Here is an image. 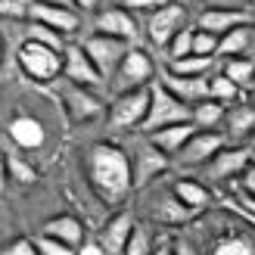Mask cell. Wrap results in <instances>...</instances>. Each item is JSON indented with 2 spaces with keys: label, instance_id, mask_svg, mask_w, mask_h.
<instances>
[{
  "label": "cell",
  "instance_id": "cell-26",
  "mask_svg": "<svg viewBox=\"0 0 255 255\" xmlns=\"http://www.w3.org/2000/svg\"><path fill=\"white\" fill-rule=\"evenodd\" d=\"M221 72L240 87V91L252 87L255 84V56H231V59H224Z\"/></svg>",
  "mask_w": 255,
  "mask_h": 255
},
{
  "label": "cell",
  "instance_id": "cell-3",
  "mask_svg": "<svg viewBox=\"0 0 255 255\" xmlns=\"http://www.w3.org/2000/svg\"><path fill=\"white\" fill-rule=\"evenodd\" d=\"M16 56H19L22 72L37 84H47L62 75V50H53V47L37 44V41H25Z\"/></svg>",
  "mask_w": 255,
  "mask_h": 255
},
{
  "label": "cell",
  "instance_id": "cell-13",
  "mask_svg": "<svg viewBox=\"0 0 255 255\" xmlns=\"http://www.w3.org/2000/svg\"><path fill=\"white\" fill-rule=\"evenodd\" d=\"M134 227H137L134 212L119 209V212L112 215V218H109L103 227H100V234H97V243L103 246L106 252H112V255H125V246H128V240H131Z\"/></svg>",
  "mask_w": 255,
  "mask_h": 255
},
{
  "label": "cell",
  "instance_id": "cell-43",
  "mask_svg": "<svg viewBox=\"0 0 255 255\" xmlns=\"http://www.w3.org/2000/svg\"><path fill=\"white\" fill-rule=\"evenodd\" d=\"M152 255H174V240H159L156 246H152Z\"/></svg>",
  "mask_w": 255,
  "mask_h": 255
},
{
  "label": "cell",
  "instance_id": "cell-25",
  "mask_svg": "<svg viewBox=\"0 0 255 255\" xmlns=\"http://www.w3.org/2000/svg\"><path fill=\"white\" fill-rule=\"evenodd\" d=\"M224 116H227V106L218 103V100H202V103L193 106V125L199 131H218V128H224Z\"/></svg>",
  "mask_w": 255,
  "mask_h": 255
},
{
  "label": "cell",
  "instance_id": "cell-10",
  "mask_svg": "<svg viewBox=\"0 0 255 255\" xmlns=\"http://www.w3.org/2000/svg\"><path fill=\"white\" fill-rule=\"evenodd\" d=\"M187 25V9L181 3H165L162 9L156 12H149V22H146V34H149V41L156 44V47H168L171 44V37L177 34Z\"/></svg>",
  "mask_w": 255,
  "mask_h": 255
},
{
  "label": "cell",
  "instance_id": "cell-17",
  "mask_svg": "<svg viewBox=\"0 0 255 255\" xmlns=\"http://www.w3.org/2000/svg\"><path fill=\"white\" fill-rule=\"evenodd\" d=\"M159 78H162V84L168 87L174 97H181L184 103H190V106H196V103H202V100H209V75H206V78H181V75L162 69Z\"/></svg>",
  "mask_w": 255,
  "mask_h": 255
},
{
  "label": "cell",
  "instance_id": "cell-39",
  "mask_svg": "<svg viewBox=\"0 0 255 255\" xmlns=\"http://www.w3.org/2000/svg\"><path fill=\"white\" fill-rule=\"evenodd\" d=\"M237 187H240V193L243 196H249V199H255V162L249 165V168L237 177Z\"/></svg>",
  "mask_w": 255,
  "mask_h": 255
},
{
  "label": "cell",
  "instance_id": "cell-40",
  "mask_svg": "<svg viewBox=\"0 0 255 255\" xmlns=\"http://www.w3.org/2000/svg\"><path fill=\"white\" fill-rule=\"evenodd\" d=\"M221 206H224L227 212H231V215H237V218H243V221L252 227V231H255V215H249V212H243V209H237V206H234V202L227 199V196H221Z\"/></svg>",
  "mask_w": 255,
  "mask_h": 255
},
{
  "label": "cell",
  "instance_id": "cell-19",
  "mask_svg": "<svg viewBox=\"0 0 255 255\" xmlns=\"http://www.w3.org/2000/svg\"><path fill=\"white\" fill-rule=\"evenodd\" d=\"M199 131V128L193 125V122H181V125H168V128H159V131H152V134H146L149 140H152V146H159L165 156H177V152L184 149V143L190 137H193Z\"/></svg>",
  "mask_w": 255,
  "mask_h": 255
},
{
  "label": "cell",
  "instance_id": "cell-15",
  "mask_svg": "<svg viewBox=\"0 0 255 255\" xmlns=\"http://www.w3.org/2000/svg\"><path fill=\"white\" fill-rule=\"evenodd\" d=\"M94 31L109 34V37H122V41L131 44V41H137V19L131 16V9H125V6H109V9L97 12Z\"/></svg>",
  "mask_w": 255,
  "mask_h": 255
},
{
  "label": "cell",
  "instance_id": "cell-28",
  "mask_svg": "<svg viewBox=\"0 0 255 255\" xmlns=\"http://www.w3.org/2000/svg\"><path fill=\"white\" fill-rule=\"evenodd\" d=\"M212 66H215L212 56H196V53H190V56H184V59H171V62H168V72L181 75V78H206V75L212 72Z\"/></svg>",
  "mask_w": 255,
  "mask_h": 255
},
{
  "label": "cell",
  "instance_id": "cell-41",
  "mask_svg": "<svg viewBox=\"0 0 255 255\" xmlns=\"http://www.w3.org/2000/svg\"><path fill=\"white\" fill-rule=\"evenodd\" d=\"M227 199H231L237 209H243V212L255 215V199H249V196H243V193H237V196H227Z\"/></svg>",
  "mask_w": 255,
  "mask_h": 255
},
{
  "label": "cell",
  "instance_id": "cell-24",
  "mask_svg": "<svg viewBox=\"0 0 255 255\" xmlns=\"http://www.w3.org/2000/svg\"><path fill=\"white\" fill-rule=\"evenodd\" d=\"M171 190H174V196L181 199L187 209H193L196 215H199L202 209H209V202H212L209 187H206V184H199V181H174Z\"/></svg>",
  "mask_w": 255,
  "mask_h": 255
},
{
  "label": "cell",
  "instance_id": "cell-23",
  "mask_svg": "<svg viewBox=\"0 0 255 255\" xmlns=\"http://www.w3.org/2000/svg\"><path fill=\"white\" fill-rule=\"evenodd\" d=\"M252 44H255V22H252V25H240V28L221 34V41H218V59L249 56Z\"/></svg>",
  "mask_w": 255,
  "mask_h": 255
},
{
  "label": "cell",
  "instance_id": "cell-49",
  "mask_svg": "<svg viewBox=\"0 0 255 255\" xmlns=\"http://www.w3.org/2000/svg\"><path fill=\"white\" fill-rule=\"evenodd\" d=\"M252 91H255V84H252Z\"/></svg>",
  "mask_w": 255,
  "mask_h": 255
},
{
  "label": "cell",
  "instance_id": "cell-2",
  "mask_svg": "<svg viewBox=\"0 0 255 255\" xmlns=\"http://www.w3.org/2000/svg\"><path fill=\"white\" fill-rule=\"evenodd\" d=\"M181 122H193V106L184 103L181 97H174L162 81H152L149 84V112H146V122L140 128V134H152L159 128L181 125Z\"/></svg>",
  "mask_w": 255,
  "mask_h": 255
},
{
  "label": "cell",
  "instance_id": "cell-6",
  "mask_svg": "<svg viewBox=\"0 0 255 255\" xmlns=\"http://www.w3.org/2000/svg\"><path fill=\"white\" fill-rule=\"evenodd\" d=\"M81 47H84V53L94 59V66L100 69L103 78H112V75L119 72L122 59L128 56V50H131V44H128V41H122V37H109V34H100V31L87 34L84 41H81Z\"/></svg>",
  "mask_w": 255,
  "mask_h": 255
},
{
  "label": "cell",
  "instance_id": "cell-27",
  "mask_svg": "<svg viewBox=\"0 0 255 255\" xmlns=\"http://www.w3.org/2000/svg\"><path fill=\"white\" fill-rule=\"evenodd\" d=\"M212 255H255V237L246 231H234L212 246Z\"/></svg>",
  "mask_w": 255,
  "mask_h": 255
},
{
  "label": "cell",
  "instance_id": "cell-33",
  "mask_svg": "<svg viewBox=\"0 0 255 255\" xmlns=\"http://www.w3.org/2000/svg\"><path fill=\"white\" fill-rule=\"evenodd\" d=\"M218 41H221L218 34L196 28V34H193V53H196V56H212V59H218Z\"/></svg>",
  "mask_w": 255,
  "mask_h": 255
},
{
  "label": "cell",
  "instance_id": "cell-29",
  "mask_svg": "<svg viewBox=\"0 0 255 255\" xmlns=\"http://www.w3.org/2000/svg\"><path fill=\"white\" fill-rule=\"evenodd\" d=\"M209 100H218V103H237L240 100V87L227 78L224 72H218V75H209Z\"/></svg>",
  "mask_w": 255,
  "mask_h": 255
},
{
  "label": "cell",
  "instance_id": "cell-21",
  "mask_svg": "<svg viewBox=\"0 0 255 255\" xmlns=\"http://www.w3.org/2000/svg\"><path fill=\"white\" fill-rule=\"evenodd\" d=\"M149 215H152V221H159V224H184V221H193L196 218V212L187 209L184 202L174 196V190L152 202V212Z\"/></svg>",
  "mask_w": 255,
  "mask_h": 255
},
{
  "label": "cell",
  "instance_id": "cell-34",
  "mask_svg": "<svg viewBox=\"0 0 255 255\" xmlns=\"http://www.w3.org/2000/svg\"><path fill=\"white\" fill-rule=\"evenodd\" d=\"M34 249H37V255H78V249H72V246L62 243V240L47 237V234L34 237Z\"/></svg>",
  "mask_w": 255,
  "mask_h": 255
},
{
  "label": "cell",
  "instance_id": "cell-35",
  "mask_svg": "<svg viewBox=\"0 0 255 255\" xmlns=\"http://www.w3.org/2000/svg\"><path fill=\"white\" fill-rule=\"evenodd\" d=\"M6 171H9L12 181H19V184H31L34 177H37L34 165H28L22 156H9V159H6Z\"/></svg>",
  "mask_w": 255,
  "mask_h": 255
},
{
  "label": "cell",
  "instance_id": "cell-38",
  "mask_svg": "<svg viewBox=\"0 0 255 255\" xmlns=\"http://www.w3.org/2000/svg\"><path fill=\"white\" fill-rule=\"evenodd\" d=\"M0 255H37V249H34V240L19 237V240H12V243L0 252Z\"/></svg>",
  "mask_w": 255,
  "mask_h": 255
},
{
  "label": "cell",
  "instance_id": "cell-36",
  "mask_svg": "<svg viewBox=\"0 0 255 255\" xmlns=\"http://www.w3.org/2000/svg\"><path fill=\"white\" fill-rule=\"evenodd\" d=\"M165 3H171V0H122V6L131 12H156Z\"/></svg>",
  "mask_w": 255,
  "mask_h": 255
},
{
  "label": "cell",
  "instance_id": "cell-11",
  "mask_svg": "<svg viewBox=\"0 0 255 255\" xmlns=\"http://www.w3.org/2000/svg\"><path fill=\"white\" fill-rule=\"evenodd\" d=\"M62 78L72 84H84V87L103 84V75L94 66V59L84 53L81 44H66V50H62Z\"/></svg>",
  "mask_w": 255,
  "mask_h": 255
},
{
  "label": "cell",
  "instance_id": "cell-7",
  "mask_svg": "<svg viewBox=\"0 0 255 255\" xmlns=\"http://www.w3.org/2000/svg\"><path fill=\"white\" fill-rule=\"evenodd\" d=\"M227 143H231V140L224 137V131H196L174 159H177V165H184V168H206L215 152L224 149Z\"/></svg>",
  "mask_w": 255,
  "mask_h": 255
},
{
  "label": "cell",
  "instance_id": "cell-16",
  "mask_svg": "<svg viewBox=\"0 0 255 255\" xmlns=\"http://www.w3.org/2000/svg\"><path fill=\"white\" fill-rule=\"evenodd\" d=\"M255 16H249L246 9H227V6H212V9H202L199 19H196V28L202 31H212V34H227L240 28V25H252Z\"/></svg>",
  "mask_w": 255,
  "mask_h": 255
},
{
  "label": "cell",
  "instance_id": "cell-37",
  "mask_svg": "<svg viewBox=\"0 0 255 255\" xmlns=\"http://www.w3.org/2000/svg\"><path fill=\"white\" fill-rule=\"evenodd\" d=\"M0 16L28 19V3H22V0H0Z\"/></svg>",
  "mask_w": 255,
  "mask_h": 255
},
{
  "label": "cell",
  "instance_id": "cell-22",
  "mask_svg": "<svg viewBox=\"0 0 255 255\" xmlns=\"http://www.w3.org/2000/svg\"><path fill=\"white\" fill-rule=\"evenodd\" d=\"M41 234L62 240V243L72 246V249H78V246L84 243V224L75 218V215H56V218H50V221L44 224Z\"/></svg>",
  "mask_w": 255,
  "mask_h": 255
},
{
  "label": "cell",
  "instance_id": "cell-45",
  "mask_svg": "<svg viewBox=\"0 0 255 255\" xmlns=\"http://www.w3.org/2000/svg\"><path fill=\"white\" fill-rule=\"evenodd\" d=\"M97 6H100V0H75L78 12H97Z\"/></svg>",
  "mask_w": 255,
  "mask_h": 255
},
{
  "label": "cell",
  "instance_id": "cell-5",
  "mask_svg": "<svg viewBox=\"0 0 255 255\" xmlns=\"http://www.w3.org/2000/svg\"><path fill=\"white\" fill-rule=\"evenodd\" d=\"M140 134V131H137ZM128 159H131V174H134V190H143L156 181L159 174H165L168 168V156L152 146V140L146 134H140L134 140V152H128Z\"/></svg>",
  "mask_w": 255,
  "mask_h": 255
},
{
  "label": "cell",
  "instance_id": "cell-12",
  "mask_svg": "<svg viewBox=\"0 0 255 255\" xmlns=\"http://www.w3.org/2000/svg\"><path fill=\"white\" fill-rule=\"evenodd\" d=\"M28 19L31 22H41L47 25V28H53L59 31L62 37H69L81 28V16H78V9H72V6H53V3H37V0H31L28 3Z\"/></svg>",
  "mask_w": 255,
  "mask_h": 255
},
{
  "label": "cell",
  "instance_id": "cell-4",
  "mask_svg": "<svg viewBox=\"0 0 255 255\" xmlns=\"http://www.w3.org/2000/svg\"><path fill=\"white\" fill-rule=\"evenodd\" d=\"M146 112H149V87H134V91H125L112 100L106 119L119 131H140L146 122Z\"/></svg>",
  "mask_w": 255,
  "mask_h": 255
},
{
  "label": "cell",
  "instance_id": "cell-31",
  "mask_svg": "<svg viewBox=\"0 0 255 255\" xmlns=\"http://www.w3.org/2000/svg\"><path fill=\"white\" fill-rule=\"evenodd\" d=\"M193 34H196V25H184V28L171 37V44L165 47L168 50V62L171 59H184V56L193 53Z\"/></svg>",
  "mask_w": 255,
  "mask_h": 255
},
{
  "label": "cell",
  "instance_id": "cell-18",
  "mask_svg": "<svg viewBox=\"0 0 255 255\" xmlns=\"http://www.w3.org/2000/svg\"><path fill=\"white\" fill-rule=\"evenodd\" d=\"M255 134V106L237 100L234 106H227V116H224V137L231 143H240Z\"/></svg>",
  "mask_w": 255,
  "mask_h": 255
},
{
  "label": "cell",
  "instance_id": "cell-1",
  "mask_svg": "<svg viewBox=\"0 0 255 255\" xmlns=\"http://www.w3.org/2000/svg\"><path fill=\"white\" fill-rule=\"evenodd\" d=\"M87 181L106 206H122L134 190L128 152L119 143H94L87 152Z\"/></svg>",
  "mask_w": 255,
  "mask_h": 255
},
{
  "label": "cell",
  "instance_id": "cell-14",
  "mask_svg": "<svg viewBox=\"0 0 255 255\" xmlns=\"http://www.w3.org/2000/svg\"><path fill=\"white\" fill-rule=\"evenodd\" d=\"M62 100H66V112H69V119L75 125H81V122H94L97 116H103V103L91 94V87H84V84H66L62 87Z\"/></svg>",
  "mask_w": 255,
  "mask_h": 255
},
{
  "label": "cell",
  "instance_id": "cell-46",
  "mask_svg": "<svg viewBox=\"0 0 255 255\" xmlns=\"http://www.w3.org/2000/svg\"><path fill=\"white\" fill-rule=\"evenodd\" d=\"M6 156H3V152H0V193H3V190H6Z\"/></svg>",
  "mask_w": 255,
  "mask_h": 255
},
{
  "label": "cell",
  "instance_id": "cell-44",
  "mask_svg": "<svg viewBox=\"0 0 255 255\" xmlns=\"http://www.w3.org/2000/svg\"><path fill=\"white\" fill-rule=\"evenodd\" d=\"M78 255H112V252H106V249L94 240V243H84V246L78 249Z\"/></svg>",
  "mask_w": 255,
  "mask_h": 255
},
{
  "label": "cell",
  "instance_id": "cell-48",
  "mask_svg": "<svg viewBox=\"0 0 255 255\" xmlns=\"http://www.w3.org/2000/svg\"><path fill=\"white\" fill-rule=\"evenodd\" d=\"M249 149H252V156H255V134L249 137Z\"/></svg>",
  "mask_w": 255,
  "mask_h": 255
},
{
  "label": "cell",
  "instance_id": "cell-9",
  "mask_svg": "<svg viewBox=\"0 0 255 255\" xmlns=\"http://www.w3.org/2000/svg\"><path fill=\"white\" fill-rule=\"evenodd\" d=\"M149 84H152V59L140 47H131V50H128V56L122 59L119 72L112 75V87H116L119 94H125V91L149 87Z\"/></svg>",
  "mask_w": 255,
  "mask_h": 255
},
{
  "label": "cell",
  "instance_id": "cell-8",
  "mask_svg": "<svg viewBox=\"0 0 255 255\" xmlns=\"http://www.w3.org/2000/svg\"><path fill=\"white\" fill-rule=\"evenodd\" d=\"M252 162H255V156H252L249 146H240V143L234 146V143H227L224 149L215 152L212 162L206 165V177H209V181H215V184L234 181V177H240Z\"/></svg>",
  "mask_w": 255,
  "mask_h": 255
},
{
  "label": "cell",
  "instance_id": "cell-30",
  "mask_svg": "<svg viewBox=\"0 0 255 255\" xmlns=\"http://www.w3.org/2000/svg\"><path fill=\"white\" fill-rule=\"evenodd\" d=\"M25 41H37V44H47L53 50H66V37H62L59 31L47 28V25H41V22H31V19H28V25H25Z\"/></svg>",
  "mask_w": 255,
  "mask_h": 255
},
{
  "label": "cell",
  "instance_id": "cell-42",
  "mask_svg": "<svg viewBox=\"0 0 255 255\" xmlns=\"http://www.w3.org/2000/svg\"><path fill=\"white\" fill-rule=\"evenodd\" d=\"M174 255H199L190 240H174Z\"/></svg>",
  "mask_w": 255,
  "mask_h": 255
},
{
  "label": "cell",
  "instance_id": "cell-32",
  "mask_svg": "<svg viewBox=\"0 0 255 255\" xmlns=\"http://www.w3.org/2000/svg\"><path fill=\"white\" fill-rule=\"evenodd\" d=\"M125 255H152V237L143 224H137L134 227V234L131 240H128V246H125Z\"/></svg>",
  "mask_w": 255,
  "mask_h": 255
},
{
  "label": "cell",
  "instance_id": "cell-47",
  "mask_svg": "<svg viewBox=\"0 0 255 255\" xmlns=\"http://www.w3.org/2000/svg\"><path fill=\"white\" fill-rule=\"evenodd\" d=\"M37 3H53V6H72L75 9V0H37Z\"/></svg>",
  "mask_w": 255,
  "mask_h": 255
},
{
  "label": "cell",
  "instance_id": "cell-20",
  "mask_svg": "<svg viewBox=\"0 0 255 255\" xmlns=\"http://www.w3.org/2000/svg\"><path fill=\"white\" fill-rule=\"evenodd\" d=\"M9 137H12V143L22 146V149H37V146H44L47 131L34 116H16L9 122Z\"/></svg>",
  "mask_w": 255,
  "mask_h": 255
}]
</instances>
